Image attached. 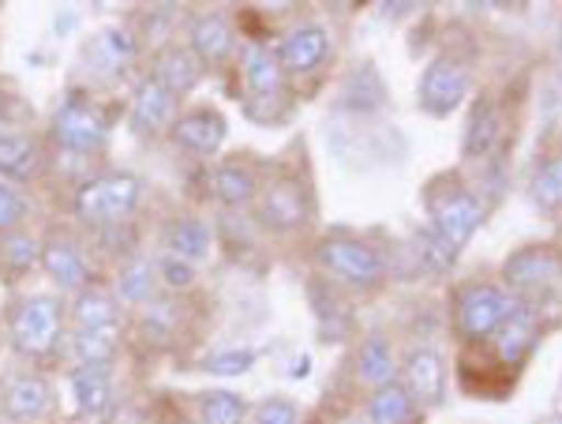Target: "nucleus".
<instances>
[{"mask_svg":"<svg viewBox=\"0 0 562 424\" xmlns=\"http://www.w3.org/2000/svg\"><path fill=\"white\" fill-rule=\"evenodd\" d=\"M487 219V203L473 185H461L458 177H439L428 188V230L442 241L454 256L476 237Z\"/></svg>","mask_w":562,"mask_h":424,"instance_id":"1","label":"nucleus"},{"mask_svg":"<svg viewBox=\"0 0 562 424\" xmlns=\"http://www.w3.org/2000/svg\"><path fill=\"white\" fill-rule=\"evenodd\" d=\"M521 309V301L506 286L495 282H469L454 293V331L461 342L480 346Z\"/></svg>","mask_w":562,"mask_h":424,"instance_id":"2","label":"nucleus"},{"mask_svg":"<svg viewBox=\"0 0 562 424\" xmlns=\"http://www.w3.org/2000/svg\"><path fill=\"white\" fill-rule=\"evenodd\" d=\"M315 259L326 275H334L338 282L352 286V290H375L386 282V259L379 248H371L368 241L357 237H326L315 248Z\"/></svg>","mask_w":562,"mask_h":424,"instance_id":"3","label":"nucleus"},{"mask_svg":"<svg viewBox=\"0 0 562 424\" xmlns=\"http://www.w3.org/2000/svg\"><path fill=\"white\" fill-rule=\"evenodd\" d=\"M469 90H473V71L454 53H439L428 60V68L420 71V83H416V105L428 116H450L465 105Z\"/></svg>","mask_w":562,"mask_h":424,"instance_id":"4","label":"nucleus"},{"mask_svg":"<svg viewBox=\"0 0 562 424\" xmlns=\"http://www.w3.org/2000/svg\"><path fill=\"white\" fill-rule=\"evenodd\" d=\"M139 192L143 188L132 174H105V177L87 180V185L79 188L76 211H79V219L90 225H116L135 211Z\"/></svg>","mask_w":562,"mask_h":424,"instance_id":"5","label":"nucleus"},{"mask_svg":"<svg viewBox=\"0 0 562 424\" xmlns=\"http://www.w3.org/2000/svg\"><path fill=\"white\" fill-rule=\"evenodd\" d=\"M256 207H259V222L274 233H296L312 222V192L293 174H278L267 185H259Z\"/></svg>","mask_w":562,"mask_h":424,"instance_id":"6","label":"nucleus"},{"mask_svg":"<svg viewBox=\"0 0 562 424\" xmlns=\"http://www.w3.org/2000/svg\"><path fill=\"white\" fill-rule=\"evenodd\" d=\"M8 331H12V342L20 354L45 357L60 338V301L45 293L26 297V301H20V309L12 312Z\"/></svg>","mask_w":562,"mask_h":424,"instance_id":"7","label":"nucleus"},{"mask_svg":"<svg viewBox=\"0 0 562 424\" xmlns=\"http://www.w3.org/2000/svg\"><path fill=\"white\" fill-rule=\"evenodd\" d=\"M562 278V248L559 245H525L510 252L503 264V286L514 297H532L551 290Z\"/></svg>","mask_w":562,"mask_h":424,"instance_id":"8","label":"nucleus"},{"mask_svg":"<svg viewBox=\"0 0 562 424\" xmlns=\"http://www.w3.org/2000/svg\"><path fill=\"white\" fill-rule=\"evenodd\" d=\"M53 140L65 150H76V155H94L109 140V121L98 105L83 102V98H68L53 113Z\"/></svg>","mask_w":562,"mask_h":424,"instance_id":"9","label":"nucleus"},{"mask_svg":"<svg viewBox=\"0 0 562 424\" xmlns=\"http://www.w3.org/2000/svg\"><path fill=\"white\" fill-rule=\"evenodd\" d=\"M278 65L285 76H315L334 53L330 31L319 23H301L278 42Z\"/></svg>","mask_w":562,"mask_h":424,"instance_id":"10","label":"nucleus"},{"mask_svg":"<svg viewBox=\"0 0 562 424\" xmlns=\"http://www.w3.org/2000/svg\"><path fill=\"white\" fill-rule=\"evenodd\" d=\"M240 79H244V90L251 98V110L256 102H267V105H278L285 102V71L278 65V53L262 42H248L240 49Z\"/></svg>","mask_w":562,"mask_h":424,"instance_id":"11","label":"nucleus"},{"mask_svg":"<svg viewBox=\"0 0 562 424\" xmlns=\"http://www.w3.org/2000/svg\"><path fill=\"white\" fill-rule=\"evenodd\" d=\"M487 342H492L495 365L506 368V372L514 376L525 365V360L532 357V349L540 346V315L521 304V309L514 312L510 320H506Z\"/></svg>","mask_w":562,"mask_h":424,"instance_id":"12","label":"nucleus"},{"mask_svg":"<svg viewBox=\"0 0 562 424\" xmlns=\"http://www.w3.org/2000/svg\"><path fill=\"white\" fill-rule=\"evenodd\" d=\"M402 387L413 394L416 405H439L447 399V360L439 349L431 346H416L405 354L402 365Z\"/></svg>","mask_w":562,"mask_h":424,"instance_id":"13","label":"nucleus"},{"mask_svg":"<svg viewBox=\"0 0 562 424\" xmlns=\"http://www.w3.org/2000/svg\"><path fill=\"white\" fill-rule=\"evenodd\" d=\"M128 121H132V132H139V135H158V132L173 129L177 124V94L161 87L154 76L143 79V83L135 87Z\"/></svg>","mask_w":562,"mask_h":424,"instance_id":"14","label":"nucleus"},{"mask_svg":"<svg viewBox=\"0 0 562 424\" xmlns=\"http://www.w3.org/2000/svg\"><path fill=\"white\" fill-rule=\"evenodd\" d=\"M0 405L12 421H38L53 410V387L38 372H20L4 383Z\"/></svg>","mask_w":562,"mask_h":424,"instance_id":"15","label":"nucleus"},{"mask_svg":"<svg viewBox=\"0 0 562 424\" xmlns=\"http://www.w3.org/2000/svg\"><path fill=\"white\" fill-rule=\"evenodd\" d=\"M173 140H177V147L188 150V155L211 158L225 143V116L217 110H192V113L177 116Z\"/></svg>","mask_w":562,"mask_h":424,"instance_id":"16","label":"nucleus"},{"mask_svg":"<svg viewBox=\"0 0 562 424\" xmlns=\"http://www.w3.org/2000/svg\"><path fill=\"white\" fill-rule=\"evenodd\" d=\"M188 38H192V53L199 57V65H225L237 53V31L222 12L199 15Z\"/></svg>","mask_w":562,"mask_h":424,"instance_id":"17","label":"nucleus"},{"mask_svg":"<svg viewBox=\"0 0 562 424\" xmlns=\"http://www.w3.org/2000/svg\"><path fill=\"white\" fill-rule=\"evenodd\" d=\"M42 267L65 293H83L90 282V267H87L83 252L65 237L49 241V245L42 248Z\"/></svg>","mask_w":562,"mask_h":424,"instance_id":"18","label":"nucleus"},{"mask_svg":"<svg viewBox=\"0 0 562 424\" xmlns=\"http://www.w3.org/2000/svg\"><path fill=\"white\" fill-rule=\"evenodd\" d=\"M503 143H506V116H503V110H498V102L484 98V102L476 105L473 121H469L465 147L461 150H465L469 161H484V158H492Z\"/></svg>","mask_w":562,"mask_h":424,"instance_id":"19","label":"nucleus"},{"mask_svg":"<svg viewBox=\"0 0 562 424\" xmlns=\"http://www.w3.org/2000/svg\"><path fill=\"white\" fill-rule=\"evenodd\" d=\"M68 383L79 417H102V413L113 410V376H109V368L79 365Z\"/></svg>","mask_w":562,"mask_h":424,"instance_id":"20","label":"nucleus"},{"mask_svg":"<svg viewBox=\"0 0 562 424\" xmlns=\"http://www.w3.org/2000/svg\"><path fill=\"white\" fill-rule=\"evenodd\" d=\"M154 79L180 98V94H188V90L199 87V79H203V65H199V57L188 49V45H166V49L158 53V60H154Z\"/></svg>","mask_w":562,"mask_h":424,"instance_id":"21","label":"nucleus"},{"mask_svg":"<svg viewBox=\"0 0 562 424\" xmlns=\"http://www.w3.org/2000/svg\"><path fill=\"white\" fill-rule=\"evenodd\" d=\"M211 192H214V200L225 207H248V203H256V196H259V177H256V169L244 166V161H222L211 174Z\"/></svg>","mask_w":562,"mask_h":424,"instance_id":"22","label":"nucleus"},{"mask_svg":"<svg viewBox=\"0 0 562 424\" xmlns=\"http://www.w3.org/2000/svg\"><path fill=\"white\" fill-rule=\"evenodd\" d=\"M357 380L379 391V387H390L397 383V360H394V349L383 335H368L360 342V354H357Z\"/></svg>","mask_w":562,"mask_h":424,"instance_id":"23","label":"nucleus"},{"mask_svg":"<svg viewBox=\"0 0 562 424\" xmlns=\"http://www.w3.org/2000/svg\"><path fill=\"white\" fill-rule=\"evenodd\" d=\"M211 230H206V222H199V219H180L169 225V233H166V248H169V256H177V259H184V264H203V259H211Z\"/></svg>","mask_w":562,"mask_h":424,"instance_id":"24","label":"nucleus"},{"mask_svg":"<svg viewBox=\"0 0 562 424\" xmlns=\"http://www.w3.org/2000/svg\"><path fill=\"white\" fill-rule=\"evenodd\" d=\"M529 200L532 207H540L543 214H562V150L559 155H548L532 169Z\"/></svg>","mask_w":562,"mask_h":424,"instance_id":"25","label":"nucleus"},{"mask_svg":"<svg viewBox=\"0 0 562 424\" xmlns=\"http://www.w3.org/2000/svg\"><path fill=\"white\" fill-rule=\"evenodd\" d=\"M416 417V402L402 383L379 387L368 399V424H409Z\"/></svg>","mask_w":562,"mask_h":424,"instance_id":"26","label":"nucleus"},{"mask_svg":"<svg viewBox=\"0 0 562 424\" xmlns=\"http://www.w3.org/2000/svg\"><path fill=\"white\" fill-rule=\"evenodd\" d=\"M38 174V147L26 135L0 132V177L26 180Z\"/></svg>","mask_w":562,"mask_h":424,"instance_id":"27","label":"nucleus"},{"mask_svg":"<svg viewBox=\"0 0 562 424\" xmlns=\"http://www.w3.org/2000/svg\"><path fill=\"white\" fill-rule=\"evenodd\" d=\"M90 65H98L102 71H124V65H132L135 57V42L124 31H102L87 49Z\"/></svg>","mask_w":562,"mask_h":424,"instance_id":"28","label":"nucleus"},{"mask_svg":"<svg viewBox=\"0 0 562 424\" xmlns=\"http://www.w3.org/2000/svg\"><path fill=\"white\" fill-rule=\"evenodd\" d=\"M154 282H158V264L150 259H132L128 267L116 278V293H121L124 304H150Z\"/></svg>","mask_w":562,"mask_h":424,"instance_id":"29","label":"nucleus"},{"mask_svg":"<svg viewBox=\"0 0 562 424\" xmlns=\"http://www.w3.org/2000/svg\"><path fill=\"white\" fill-rule=\"evenodd\" d=\"M76 331L87 327H116V301L102 290H83L76 297V309H71Z\"/></svg>","mask_w":562,"mask_h":424,"instance_id":"30","label":"nucleus"},{"mask_svg":"<svg viewBox=\"0 0 562 424\" xmlns=\"http://www.w3.org/2000/svg\"><path fill=\"white\" fill-rule=\"evenodd\" d=\"M116 338H121V327H87L76 331V354L83 365H102L109 368L116 357Z\"/></svg>","mask_w":562,"mask_h":424,"instance_id":"31","label":"nucleus"},{"mask_svg":"<svg viewBox=\"0 0 562 424\" xmlns=\"http://www.w3.org/2000/svg\"><path fill=\"white\" fill-rule=\"evenodd\" d=\"M199 417H203V424H244L248 402L233 391H206L199 399Z\"/></svg>","mask_w":562,"mask_h":424,"instance_id":"32","label":"nucleus"},{"mask_svg":"<svg viewBox=\"0 0 562 424\" xmlns=\"http://www.w3.org/2000/svg\"><path fill=\"white\" fill-rule=\"evenodd\" d=\"M42 259V245L26 233H4L0 237V264H4L12 275H23Z\"/></svg>","mask_w":562,"mask_h":424,"instance_id":"33","label":"nucleus"},{"mask_svg":"<svg viewBox=\"0 0 562 424\" xmlns=\"http://www.w3.org/2000/svg\"><path fill=\"white\" fill-rule=\"evenodd\" d=\"M26 219V196L0 180V233H15Z\"/></svg>","mask_w":562,"mask_h":424,"instance_id":"34","label":"nucleus"},{"mask_svg":"<svg viewBox=\"0 0 562 424\" xmlns=\"http://www.w3.org/2000/svg\"><path fill=\"white\" fill-rule=\"evenodd\" d=\"M251 365H256V349H222L206 357V372L214 376H244Z\"/></svg>","mask_w":562,"mask_h":424,"instance_id":"35","label":"nucleus"},{"mask_svg":"<svg viewBox=\"0 0 562 424\" xmlns=\"http://www.w3.org/2000/svg\"><path fill=\"white\" fill-rule=\"evenodd\" d=\"M251 424H301V410L289 399H267L256 405Z\"/></svg>","mask_w":562,"mask_h":424,"instance_id":"36","label":"nucleus"},{"mask_svg":"<svg viewBox=\"0 0 562 424\" xmlns=\"http://www.w3.org/2000/svg\"><path fill=\"white\" fill-rule=\"evenodd\" d=\"M158 275H161V282L169 286V290H188V286L195 282V267L192 264H184V259H177V256H166L158 264Z\"/></svg>","mask_w":562,"mask_h":424,"instance_id":"37","label":"nucleus"},{"mask_svg":"<svg viewBox=\"0 0 562 424\" xmlns=\"http://www.w3.org/2000/svg\"><path fill=\"white\" fill-rule=\"evenodd\" d=\"M559 53H562V26H559Z\"/></svg>","mask_w":562,"mask_h":424,"instance_id":"38","label":"nucleus"},{"mask_svg":"<svg viewBox=\"0 0 562 424\" xmlns=\"http://www.w3.org/2000/svg\"><path fill=\"white\" fill-rule=\"evenodd\" d=\"M555 424H562V417H559V421H555Z\"/></svg>","mask_w":562,"mask_h":424,"instance_id":"39","label":"nucleus"}]
</instances>
